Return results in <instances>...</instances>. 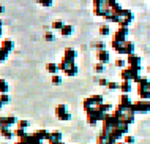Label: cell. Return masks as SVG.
<instances>
[{"label": "cell", "instance_id": "cell-1", "mask_svg": "<svg viewBox=\"0 0 150 144\" xmlns=\"http://www.w3.org/2000/svg\"><path fill=\"white\" fill-rule=\"evenodd\" d=\"M139 71L141 70H136V68H131V67H127V68H123L120 71V78H122V81H134L137 76H139Z\"/></svg>", "mask_w": 150, "mask_h": 144}, {"label": "cell", "instance_id": "cell-2", "mask_svg": "<svg viewBox=\"0 0 150 144\" xmlns=\"http://www.w3.org/2000/svg\"><path fill=\"white\" fill-rule=\"evenodd\" d=\"M55 116H57L59 120H63V122L71 119V114L68 113V106L65 103H60V105L55 106Z\"/></svg>", "mask_w": 150, "mask_h": 144}, {"label": "cell", "instance_id": "cell-3", "mask_svg": "<svg viewBox=\"0 0 150 144\" xmlns=\"http://www.w3.org/2000/svg\"><path fill=\"white\" fill-rule=\"evenodd\" d=\"M133 111L137 113H149L150 111V100H139V101H133Z\"/></svg>", "mask_w": 150, "mask_h": 144}, {"label": "cell", "instance_id": "cell-4", "mask_svg": "<svg viewBox=\"0 0 150 144\" xmlns=\"http://www.w3.org/2000/svg\"><path fill=\"white\" fill-rule=\"evenodd\" d=\"M127 36H128V29L117 27V30L114 32V35H112V40L117 41V43H125V41H127Z\"/></svg>", "mask_w": 150, "mask_h": 144}, {"label": "cell", "instance_id": "cell-5", "mask_svg": "<svg viewBox=\"0 0 150 144\" xmlns=\"http://www.w3.org/2000/svg\"><path fill=\"white\" fill-rule=\"evenodd\" d=\"M19 119L14 117V116H2L0 117V127H13V125H18Z\"/></svg>", "mask_w": 150, "mask_h": 144}, {"label": "cell", "instance_id": "cell-6", "mask_svg": "<svg viewBox=\"0 0 150 144\" xmlns=\"http://www.w3.org/2000/svg\"><path fill=\"white\" fill-rule=\"evenodd\" d=\"M127 65L131 68H136V70H141V57L136 56V54H131L127 57Z\"/></svg>", "mask_w": 150, "mask_h": 144}, {"label": "cell", "instance_id": "cell-7", "mask_svg": "<svg viewBox=\"0 0 150 144\" xmlns=\"http://www.w3.org/2000/svg\"><path fill=\"white\" fill-rule=\"evenodd\" d=\"M119 105L123 109H128V108H131V106H133V101H131V98H129V95L122 93V95L119 97Z\"/></svg>", "mask_w": 150, "mask_h": 144}, {"label": "cell", "instance_id": "cell-8", "mask_svg": "<svg viewBox=\"0 0 150 144\" xmlns=\"http://www.w3.org/2000/svg\"><path fill=\"white\" fill-rule=\"evenodd\" d=\"M96 59H98V63H108L109 60H111V54H109V51L106 49H103V51H96Z\"/></svg>", "mask_w": 150, "mask_h": 144}, {"label": "cell", "instance_id": "cell-9", "mask_svg": "<svg viewBox=\"0 0 150 144\" xmlns=\"http://www.w3.org/2000/svg\"><path fill=\"white\" fill-rule=\"evenodd\" d=\"M62 143V133L59 130H54L49 133V138H47V144H59Z\"/></svg>", "mask_w": 150, "mask_h": 144}, {"label": "cell", "instance_id": "cell-10", "mask_svg": "<svg viewBox=\"0 0 150 144\" xmlns=\"http://www.w3.org/2000/svg\"><path fill=\"white\" fill-rule=\"evenodd\" d=\"M131 54H134V43L133 41H129V40H127L123 43V56H131Z\"/></svg>", "mask_w": 150, "mask_h": 144}, {"label": "cell", "instance_id": "cell-11", "mask_svg": "<svg viewBox=\"0 0 150 144\" xmlns=\"http://www.w3.org/2000/svg\"><path fill=\"white\" fill-rule=\"evenodd\" d=\"M134 82L137 84V87H144V89H149L150 90V81L147 79V78H144V76H137Z\"/></svg>", "mask_w": 150, "mask_h": 144}, {"label": "cell", "instance_id": "cell-12", "mask_svg": "<svg viewBox=\"0 0 150 144\" xmlns=\"http://www.w3.org/2000/svg\"><path fill=\"white\" fill-rule=\"evenodd\" d=\"M49 133H51V131H47L46 128H40V130H36L33 135L40 139V141H47V138H49Z\"/></svg>", "mask_w": 150, "mask_h": 144}, {"label": "cell", "instance_id": "cell-13", "mask_svg": "<svg viewBox=\"0 0 150 144\" xmlns=\"http://www.w3.org/2000/svg\"><path fill=\"white\" fill-rule=\"evenodd\" d=\"M62 59H65V60H70V62H74V59H76V51L73 48H67L65 49V52H63V57Z\"/></svg>", "mask_w": 150, "mask_h": 144}, {"label": "cell", "instance_id": "cell-14", "mask_svg": "<svg viewBox=\"0 0 150 144\" xmlns=\"http://www.w3.org/2000/svg\"><path fill=\"white\" fill-rule=\"evenodd\" d=\"M0 48L3 49V51L6 52V54H10L11 51H13V48H14V43L11 40H2V44H0Z\"/></svg>", "mask_w": 150, "mask_h": 144}, {"label": "cell", "instance_id": "cell-15", "mask_svg": "<svg viewBox=\"0 0 150 144\" xmlns=\"http://www.w3.org/2000/svg\"><path fill=\"white\" fill-rule=\"evenodd\" d=\"M137 97H139V100H150V90L144 87H137Z\"/></svg>", "mask_w": 150, "mask_h": 144}, {"label": "cell", "instance_id": "cell-16", "mask_svg": "<svg viewBox=\"0 0 150 144\" xmlns=\"http://www.w3.org/2000/svg\"><path fill=\"white\" fill-rule=\"evenodd\" d=\"M0 135H2L5 139H11L14 136V131L11 128H8V127H0Z\"/></svg>", "mask_w": 150, "mask_h": 144}, {"label": "cell", "instance_id": "cell-17", "mask_svg": "<svg viewBox=\"0 0 150 144\" xmlns=\"http://www.w3.org/2000/svg\"><path fill=\"white\" fill-rule=\"evenodd\" d=\"M112 108H114V106H112L111 103H103V105L96 106V109H98L100 113H103V114H111Z\"/></svg>", "mask_w": 150, "mask_h": 144}, {"label": "cell", "instance_id": "cell-18", "mask_svg": "<svg viewBox=\"0 0 150 144\" xmlns=\"http://www.w3.org/2000/svg\"><path fill=\"white\" fill-rule=\"evenodd\" d=\"M73 65H74V62H70V60H65V59H62V62L59 63V68H60V71H65L67 73L68 70H70Z\"/></svg>", "mask_w": 150, "mask_h": 144}, {"label": "cell", "instance_id": "cell-19", "mask_svg": "<svg viewBox=\"0 0 150 144\" xmlns=\"http://www.w3.org/2000/svg\"><path fill=\"white\" fill-rule=\"evenodd\" d=\"M131 82L129 81H122L120 82V92L122 93H127V95H129V92H131Z\"/></svg>", "mask_w": 150, "mask_h": 144}, {"label": "cell", "instance_id": "cell-20", "mask_svg": "<svg viewBox=\"0 0 150 144\" xmlns=\"http://www.w3.org/2000/svg\"><path fill=\"white\" fill-rule=\"evenodd\" d=\"M46 70L51 73L52 76H54V75H59V71H60L59 63H47V65H46Z\"/></svg>", "mask_w": 150, "mask_h": 144}, {"label": "cell", "instance_id": "cell-21", "mask_svg": "<svg viewBox=\"0 0 150 144\" xmlns=\"http://www.w3.org/2000/svg\"><path fill=\"white\" fill-rule=\"evenodd\" d=\"M8 90H10L8 81L3 79V78H0V95H2V93H8Z\"/></svg>", "mask_w": 150, "mask_h": 144}, {"label": "cell", "instance_id": "cell-22", "mask_svg": "<svg viewBox=\"0 0 150 144\" xmlns=\"http://www.w3.org/2000/svg\"><path fill=\"white\" fill-rule=\"evenodd\" d=\"M90 100L93 101V105H95V108L96 106H100V105H103L104 100H103V95H98V93H95V95H90Z\"/></svg>", "mask_w": 150, "mask_h": 144}, {"label": "cell", "instance_id": "cell-23", "mask_svg": "<svg viewBox=\"0 0 150 144\" xmlns=\"http://www.w3.org/2000/svg\"><path fill=\"white\" fill-rule=\"evenodd\" d=\"M111 48L114 49L115 52H119V54H123V43H117V41L112 40L111 41Z\"/></svg>", "mask_w": 150, "mask_h": 144}, {"label": "cell", "instance_id": "cell-24", "mask_svg": "<svg viewBox=\"0 0 150 144\" xmlns=\"http://www.w3.org/2000/svg\"><path fill=\"white\" fill-rule=\"evenodd\" d=\"M98 34L101 35V36H108V35H111V29H109V26H100V29H98Z\"/></svg>", "mask_w": 150, "mask_h": 144}, {"label": "cell", "instance_id": "cell-25", "mask_svg": "<svg viewBox=\"0 0 150 144\" xmlns=\"http://www.w3.org/2000/svg\"><path fill=\"white\" fill-rule=\"evenodd\" d=\"M82 106H84V111H90L92 108H95V105H93V101L90 100V97H87L86 100H84V103H82Z\"/></svg>", "mask_w": 150, "mask_h": 144}, {"label": "cell", "instance_id": "cell-26", "mask_svg": "<svg viewBox=\"0 0 150 144\" xmlns=\"http://www.w3.org/2000/svg\"><path fill=\"white\" fill-rule=\"evenodd\" d=\"M60 34H62V36H70L73 34V26H65L62 30H60Z\"/></svg>", "mask_w": 150, "mask_h": 144}, {"label": "cell", "instance_id": "cell-27", "mask_svg": "<svg viewBox=\"0 0 150 144\" xmlns=\"http://www.w3.org/2000/svg\"><path fill=\"white\" fill-rule=\"evenodd\" d=\"M63 27H65V24H63V21H60V19L52 22V29H54V30H62Z\"/></svg>", "mask_w": 150, "mask_h": 144}, {"label": "cell", "instance_id": "cell-28", "mask_svg": "<svg viewBox=\"0 0 150 144\" xmlns=\"http://www.w3.org/2000/svg\"><path fill=\"white\" fill-rule=\"evenodd\" d=\"M108 89L111 90V92H115V90H120V84L119 82H114V81H109Z\"/></svg>", "mask_w": 150, "mask_h": 144}, {"label": "cell", "instance_id": "cell-29", "mask_svg": "<svg viewBox=\"0 0 150 144\" xmlns=\"http://www.w3.org/2000/svg\"><path fill=\"white\" fill-rule=\"evenodd\" d=\"M131 24V19H125V18H120V22L117 24L119 27H122V29H128V26Z\"/></svg>", "mask_w": 150, "mask_h": 144}, {"label": "cell", "instance_id": "cell-30", "mask_svg": "<svg viewBox=\"0 0 150 144\" xmlns=\"http://www.w3.org/2000/svg\"><path fill=\"white\" fill-rule=\"evenodd\" d=\"M92 46L95 48V49H98V51H103V49L106 48V43H104L103 40H100V41H95V43H93Z\"/></svg>", "mask_w": 150, "mask_h": 144}, {"label": "cell", "instance_id": "cell-31", "mask_svg": "<svg viewBox=\"0 0 150 144\" xmlns=\"http://www.w3.org/2000/svg\"><path fill=\"white\" fill-rule=\"evenodd\" d=\"M123 143L125 144H134L136 143V138L134 136H133V135H125V136H123Z\"/></svg>", "mask_w": 150, "mask_h": 144}, {"label": "cell", "instance_id": "cell-32", "mask_svg": "<svg viewBox=\"0 0 150 144\" xmlns=\"http://www.w3.org/2000/svg\"><path fill=\"white\" fill-rule=\"evenodd\" d=\"M14 136L19 138V139H22V138L27 136V133H25V130H22V128H16L14 130Z\"/></svg>", "mask_w": 150, "mask_h": 144}, {"label": "cell", "instance_id": "cell-33", "mask_svg": "<svg viewBox=\"0 0 150 144\" xmlns=\"http://www.w3.org/2000/svg\"><path fill=\"white\" fill-rule=\"evenodd\" d=\"M29 125H30V122L25 120V119H22V120L18 122V128H22V130H27V128H29Z\"/></svg>", "mask_w": 150, "mask_h": 144}, {"label": "cell", "instance_id": "cell-34", "mask_svg": "<svg viewBox=\"0 0 150 144\" xmlns=\"http://www.w3.org/2000/svg\"><path fill=\"white\" fill-rule=\"evenodd\" d=\"M65 75H67V76H76V75H78V65L74 63L67 73H65Z\"/></svg>", "mask_w": 150, "mask_h": 144}, {"label": "cell", "instance_id": "cell-35", "mask_svg": "<svg viewBox=\"0 0 150 144\" xmlns=\"http://www.w3.org/2000/svg\"><path fill=\"white\" fill-rule=\"evenodd\" d=\"M0 103H2V106L8 105V103H10V95H8V93H2V95H0Z\"/></svg>", "mask_w": 150, "mask_h": 144}, {"label": "cell", "instance_id": "cell-36", "mask_svg": "<svg viewBox=\"0 0 150 144\" xmlns=\"http://www.w3.org/2000/svg\"><path fill=\"white\" fill-rule=\"evenodd\" d=\"M115 65H117L119 68H122V70L128 67V65H127V60H123V59H117V60H115Z\"/></svg>", "mask_w": 150, "mask_h": 144}, {"label": "cell", "instance_id": "cell-37", "mask_svg": "<svg viewBox=\"0 0 150 144\" xmlns=\"http://www.w3.org/2000/svg\"><path fill=\"white\" fill-rule=\"evenodd\" d=\"M52 84H54V86H60V84H62V76H60V75H54V76H52Z\"/></svg>", "mask_w": 150, "mask_h": 144}, {"label": "cell", "instance_id": "cell-38", "mask_svg": "<svg viewBox=\"0 0 150 144\" xmlns=\"http://www.w3.org/2000/svg\"><path fill=\"white\" fill-rule=\"evenodd\" d=\"M93 70H95V73H104V70H106V67H104L103 63H96Z\"/></svg>", "mask_w": 150, "mask_h": 144}, {"label": "cell", "instance_id": "cell-39", "mask_svg": "<svg viewBox=\"0 0 150 144\" xmlns=\"http://www.w3.org/2000/svg\"><path fill=\"white\" fill-rule=\"evenodd\" d=\"M44 40H46V41H54L55 35L52 34V32H46V34H44Z\"/></svg>", "mask_w": 150, "mask_h": 144}, {"label": "cell", "instance_id": "cell-40", "mask_svg": "<svg viewBox=\"0 0 150 144\" xmlns=\"http://www.w3.org/2000/svg\"><path fill=\"white\" fill-rule=\"evenodd\" d=\"M38 3L41 6H52V0H40Z\"/></svg>", "mask_w": 150, "mask_h": 144}, {"label": "cell", "instance_id": "cell-41", "mask_svg": "<svg viewBox=\"0 0 150 144\" xmlns=\"http://www.w3.org/2000/svg\"><path fill=\"white\" fill-rule=\"evenodd\" d=\"M98 84H100V86H103V87H108L109 81L106 79V78H100V79H98Z\"/></svg>", "mask_w": 150, "mask_h": 144}, {"label": "cell", "instance_id": "cell-42", "mask_svg": "<svg viewBox=\"0 0 150 144\" xmlns=\"http://www.w3.org/2000/svg\"><path fill=\"white\" fill-rule=\"evenodd\" d=\"M6 57H8V54H6L5 51H3L2 48H0V62H5V60H6Z\"/></svg>", "mask_w": 150, "mask_h": 144}, {"label": "cell", "instance_id": "cell-43", "mask_svg": "<svg viewBox=\"0 0 150 144\" xmlns=\"http://www.w3.org/2000/svg\"><path fill=\"white\" fill-rule=\"evenodd\" d=\"M16 144H29V143H25L24 139H18V141H16Z\"/></svg>", "mask_w": 150, "mask_h": 144}, {"label": "cell", "instance_id": "cell-44", "mask_svg": "<svg viewBox=\"0 0 150 144\" xmlns=\"http://www.w3.org/2000/svg\"><path fill=\"white\" fill-rule=\"evenodd\" d=\"M3 11H5V6H3V5H0V14H3Z\"/></svg>", "mask_w": 150, "mask_h": 144}, {"label": "cell", "instance_id": "cell-45", "mask_svg": "<svg viewBox=\"0 0 150 144\" xmlns=\"http://www.w3.org/2000/svg\"><path fill=\"white\" fill-rule=\"evenodd\" d=\"M2 26H3V22H2V19H0V36H2Z\"/></svg>", "mask_w": 150, "mask_h": 144}, {"label": "cell", "instance_id": "cell-46", "mask_svg": "<svg viewBox=\"0 0 150 144\" xmlns=\"http://www.w3.org/2000/svg\"><path fill=\"white\" fill-rule=\"evenodd\" d=\"M147 71H149V73H150V65H149V67H147Z\"/></svg>", "mask_w": 150, "mask_h": 144}, {"label": "cell", "instance_id": "cell-47", "mask_svg": "<svg viewBox=\"0 0 150 144\" xmlns=\"http://www.w3.org/2000/svg\"><path fill=\"white\" fill-rule=\"evenodd\" d=\"M117 144H125V143H123V141H119V143H117Z\"/></svg>", "mask_w": 150, "mask_h": 144}, {"label": "cell", "instance_id": "cell-48", "mask_svg": "<svg viewBox=\"0 0 150 144\" xmlns=\"http://www.w3.org/2000/svg\"><path fill=\"white\" fill-rule=\"evenodd\" d=\"M59 144H65V143H63V141H62V143H59Z\"/></svg>", "mask_w": 150, "mask_h": 144}]
</instances>
